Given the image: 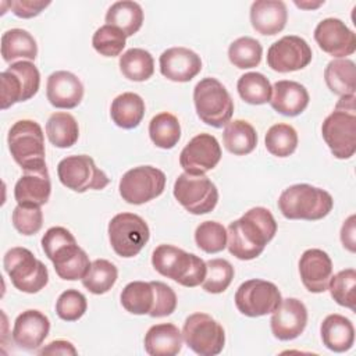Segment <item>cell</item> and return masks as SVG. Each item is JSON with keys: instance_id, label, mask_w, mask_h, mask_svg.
Masks as SVG:
<instances>
[{"instance_id": "1", "label": "cell", "mask_w": 356, "mask_h": 356, "mask_svg": "<svg viewBox=\"0 0 356 356\" xmlns=\"http://www.w3.org/2000/svg\"><path fill=\"white\" fill-rule=\"evenodd\" d=\"M275 232L277 222L271 211L266 207H253L228 225L227 246L236 259L252 260L263 253Z\"/></svg>"}, {"instance_id": "2", "label": "cell", "mask_w": 356, "mask_h": 356, "mask_svg": "<svg viewBox=\"0 0 356 356\" xmlns=\"http://www.w3.org/2000/svg\"><path fill=\"white\" fill-rule=\"evenodd\" d=\"M355 99V95L342 96L321 125L323 139L334 157L341 160L350 159L356 152Z\"/></svg>"}, {"instance_id": "3", "label": "cell", "mask_w": 356, "mask_h": 356, "mask_svg": "<svg viewBox=\"0 0 356 356\" xmlns=\"http://www.w3.org/2000/svg\"><path fill=\"white\" fill-rule=\"evenodd\" d=\"M332 196L309 184L291 185L278 197V209L288 220H321L332 210Z\"/></svg>"}, {"instance_id": "4", "label": "cell", "mask_w": 356, "mask_h": 356, "mask_svg": "<svg viewBox=\"0 0 356 356\" xmlns=\"http://www.w3.org/2000/svg\"><path fill=\"white\" fill-rule=\"evenodd\" d=\"M152 264L163 277L188 288L200 285L206 277L203 259L172 245H159L153 250Z\"/></svg>"}, {"instance_id": "5", "label": "cell", "mask_w": 356, "mask_h": 356, "mask_svg": "<svg viewBox=\"0 0 356 356\" xmlns=\"http://www.w3.org/2000/svg\"><path fill=\"white\" fill-rule=\"evenodd\" d=\"M7 143L15 163L24 171L46 167L44 135L42 127L32 120H19L8 131Z\"/></svg>"}, {"instance_id": "6", "label": "cell", "mask_w": 356, "mask_h": 356, "mask_svg": "<svg viewBox=\"0 0 356 356\" xmlns=\"http://www.w3.org/2000/svg\"><path fill=\"white\" fill-rule=\"evenodd\" d=\"M193 103L197 117L214 128L225 127L234 113V100L225 86L216 78L199 81L193 89Z\"/></svg>"}, {"instance_id": "7", "label": "cell", "mask_w": 356, "mask_h": 356, "mask_svg": "<svg viewBox=\"0 0 356 356\" xmlns=\"http://www.w3.org/2000/svg\"><path fill=\"white\" fill-rule=\"evenodd\" d=\"M3 266L13 285L25 293H36L49 282L47 267L26 248H11L6 252Z\"/></svg>"}, {"instance_id": "8", "label": "cell", "mask_w": 356, "mask_h": 356, "mask_svg": "<svg viewBox=\"0 0 356 356\" xmlns=\"http://www.w3.org/2000/svg\"><path fill=\"white\" fill-rule=\"evenodd\" d=\"M107 231L113 250L125 259L136 256L150 236L146 221L134 213L115 214L110 220Z\"/></svg>"}, {"instance_id": "9", "label": "cell", "mask_w": 356, "mask_h": 356, "mask_svg": "<svg viewBox=\"0 0 356 356\" xmlns=\"http://www.w3.org/2000/svg\"><path fill=\"white\" fill-rule=\"evenodd\" d=\"M182 338L188 348L200 356H216L225 345L222 325L206 313H193L186 317Z\"/></svg>"}, {"instance_id": "10", "label": "cell", "mask_w": 356, "mask_h": 356, "mask_svg": "<svg viewBox=\"0 0 356 356\" xmlns=\"http://www.w3.org/2000/svg\"><path fill=\"white\" fill-rule=\"evenodd\" d=\"M1 110L33 97L40 85V74L32 61L13 63L0 74Z\"/></svg>"}, {"instance_id": "11", "label": "cell", "mask_w": 356, "mask_h": 356, "mask_svg": "<svg viewBox=\"0 0 356 356\" xmlns=\"http://www.w3.org/2000/svg\"><path fill=\"white\" fill-rule=\"evenodd\" d=\"M174 196L191 214H206L214 210L218 202V191L214 182L204 175L182 172L174 184Z\"/></svg>"}, {"instance_id": "12", "label": "cell", "mask_w": 356, "mask_h": 356, "mask_svg": "<svg viewBox=\"0 0 356 356\" xmlns=\"http://www.w3.org/2000/svg\"><path fill=\"white\" fill-rule=\"evenodd\" d=\"M60 182L78 193L89 189H103L108 185L110 178L102 171L90 156L78 154L63 159L57 165Z\"/></svg>"}, {"instance_id": "13", "label": "cell", "mask_w": 356, "mask_h": 356, "mask_svg": "<svg viewBox=\"0 0 356 356\" xmlns=\"http://www.w3.org/2000/svg\"><path fill=\"white\" fill-rule=\"evenodd\" d=\"M165 188V174L153 165L128 170L120 179V195L129 204H143L160 196Z\"/></svg>"}, {"instance_id": "14", "label": "cell", "mask_w": 356, "mask_h": 356, "mask_svg": "<svg viewBox=\"0 0 356 356\" xmlns=\"http://www.w3.org/2000/svg\"><path fill=\"white\" fill-rule=\"evenodd\" d=\"M282 296L275 284L259 278L248 280L239 285L235 293L236 309L248 317H260L273 313Z\"/></svg>"}, {"instance_id": "15", "label": "cell", "mask_w": 356, "mask_h": 356, "mask_svg": "<svg viewBox=\"0 0 356 356\" xmlns=\"http://www.w3.org/2000/svg\"><path fill=\"white\" fill-rule=\"evenodd\" d=\"M313 53L309 43L296 35H286L274 42L267 50V64L277 72L303 70L312 61Z\"/></svg>"}, {"instance_id": "16", "label": "cell", "mask_w": 356, "mask_h": 356, "mask_svg": "<svg viewBox=\"0 0 356 356\" xmlns=\"http://www.w3.org/2000/svg\"><path fill=\"white\" fill-rule=\"evenodd\" d=\"M221 160V147L216 136L199 134L193 136L179 154V164L186 174L204 175Z\"/></svg>"}, {"instance_id": "17", "label": "cell", "mask_w": 356, "mask_h": 356, "mask_svg": "<svg viewBox=\"0 0 356 356\" xmlns=\"http://www.w3.org/2000/svg\"><path fill=\"white\" fill-rule=\"evenodd\" d=\"M314 40L323 51L337 58L352 56L356 50L355 32L338 18L320 21L314 29Z\"/></svg>"}, {"instance_id": "18", "label": "cell", "mask_w": 356, "mask_h": 356, "mask_svg": "<svg viewBox=\"0 0 356 356\" xmlns=\"http://www.w3.org/2000/svg\"><path fill=\"white\" fill-rule=\"evenodd\" d=\"M306 324L307 309L303 302L296 298L282 299L270 320L271 332L280 341L298 338L305 331Z\"/></svg>"}, {"instance_id": "19", "label": "cell", "mask_w": 356, "mask_h": 356, "mask_svg": "<svg viewBox=\"0 0 356 356\" xmlns=\"http://www.w3.org/2000/svg\"><path fill=\"white\" fill-rule=\"evenodd\" d=\"M302 284L309 292L321 293L328 289L332 277V261L321 249H307L299 260Z\"/></svg>"}, {"instance_id": "20", "label": "cell", "mask_w": 356, "mask_h": 356, "mask_svg": "<svg viewBox=\"0 0 356 356\" xmlns=\"http://www.w3.org/2000/svg\"><path fill=\"white\" fill-rule=\"evenodd\" d=\"M200 71V57L188 47H170L160 56V72L172 82H189Z\"/></svg>"}, {"instance_id": "21", "label": "cell", "mask_w": 356, "mask_h": 356, "mask_svg": "<svg viewBox=\"0 0 356 356\" xmlns=\"http://www.w3.org/2000/svg\"><path fill=\"white\" fill-rule=\"evenodd\" d=\"M50 331V321L42 312L29 309L18 314L13 327V341L25 350L38 349Z\"/></svg>"}, {"instance_id": "22", "label": "cell", "mask_w": 356, "mask_h": 356, "mask_svg": "<svg viewBox=\"0 0 356 356\" xmlns=\"http://www.w3.org/2000/svg\"><path fill=\"white\" fill-rule=\"evenodd\" d=\"M46 96L53 107L70 110L82 102L83 85L75 74L56 71L47 78Z\"/></svg>"}, {"instance_id": "23", "label": "cell", "mask_w": 356, "mask_h": 356, "mask_svg": "<svg viewBox=\"0 0 356 356\" xmlns=\"http://www.w3.org/2000/svg\"><path fill=\"white\" fill-rule=\"evenodd\" d=\"M51 192V182L47 167L40 170L24 171V175L17 181L14 197L17 204L24 207H40L47 203Z\"/></svg>"}, {"instance_id": "24", "label": "cell", "mask_w": 356, "mask_h": 356, "mask_svg": "<svg viewBox=\"0 0 356 356\" xmlns=\"http://www.w3.org/2000/svg\"><path fill=\"white\" fill-rule=\"evenodd\" d=\"M309 100V92L302 83L282 79L274 83L270 104L282 115L296 117L306 110Z\"/></svg>"}, {"instance_id": "25", "label": "cell", "mask_w": 356, "mask_h": 356, "mask_svg": "<svg viewBox=\"0 0 356 356\" xmlns=\"http://www.w3.org/2000/svg\"><path fill=\"white\" fill-rule=\"evenodd\" d=\"M288 21V10L281 0H257L250 7V22L256 32L273 36L281 32Z\"/></svg>"}, {"instance_id": "26", "label": "cell", "mask_w": 356, "mask_h": 356, "mask_svg": "<svg viewBox=\"0 0 356 356\" xmlns=\"http://www.w3.org/2000/svg\"><path fill=\"white\" fill-rule=\"evenodd\" d=\"M49 260H51L56 274L65 281L82 280L90 267L86 252L78 246L76 241L57 249Z\"/></svg>"}, {"instance_id": "27", "label": "cell", "mask_w": 356, "mask_h": 356, "mask_svg": "<svg viewBox=\"0 0 356 356\" xmlns=\"http://www.w3.org/2000/svg\"><path fill=\"white\" fill-rule=\"evenodd\" d=\"M182 332L171 323L152 325L145 335V350L150 356H175L182 348Z\"/></svg>"}, {"instance_id": "28", "label": "cell", "mask_w": 356, "mask_h": 356, "mask_svg": "<svg viewBox=\"0 0 356 356\" xmlns=\"http://www.w3.org/2000/svg\"><path fill=\"white\" fill-rule=\"evenodd\" d=\"M324 346L332 352L342 353L349 350L355 342V328L349 318L342 314H328L320 327Z\"/></svg>"}, {"instance_id": "29", "label": "cell", "mask_w": 356, "mask_h": 356, "mask_svg": "<svg viewBox=\"0 0 356 356\" xmlns=\"http://www.w3.org/2000/svg\"><path fill=\"white\" fill-rule=\"evenodd\" d=\"M110 115L117 127L122 129H134L143 120L145 102L134 92H124L113 100Z\"/></svg>"}, {"instance_id": "30", "label": "cell", "mask_w": 356, "mask_h": 356, "mask_svg": "<svg viewBox=\"0 0 356 356\" xmlns=\"http://www.w3.org/2000/svg\"><path fill=\"white\" fill-rule=\"evenodd\" d=\"M1 56L6 63L32 61L38 56L36 40L25 29H8L1 36Z\"/></svg>"}, {"instance_id": "31", "label": "cell", "mask_w": 356, "mask_h": 356, "mask_svg": "<svg viewBox=\"0 0 356 356\" xmlns=\"http://www.w3.org/2000/svg\"><path fill=\"white\" fill-rule=\"evenodd\" d=\"M324 81L328 89L338 96L355 95L356 90V67L352 60H331L324 70Z\"/></svg>"}, {"instance_id": "32", "label": "cell", "mask_w": 356, "mask_h": 356, "mask_svg": "<svg viewBox=\"0 0 356 356\" xmlns=\"http://www.w3.org/2000/svg\"><path fill=\"white\" fill-rule=\"evenodd\" d=\"M107 25L117 26L125 36L135 35L143 24V10L136 1L122 0L113 3L106 13Z\"/></svg>"}, {"instance_id": "33", "label": "cell", "mask_w": 356, "mask_h": 356, "mask_svg": "<svg viewBox=\"0 0 356 356\" xmlns=\"http://www.w3.org/2000/svg\"><path fill=\"white\" fill-rule=\"evenodd\" d=\"M225 149L235 156H245L254 150L257 145L256 129L245 120L229 121L222 132Z\"/></svg>"}, {"instance_id": "34", "label": "cell", "mask_w": 356, "mask_h": 356, "mask_svg": "<svg viewBox=\"0 0 356 356\" xmlns=\"http://www.w3.org/2000/svg\"><path fill=\"white\" fill-rule=\"evenodd\" d=\"M122 307L132 314H149L156 302V289L153 282L132 281L125 285L121 292Z\"/></svg>"}, {"instance_id": "35", "label": "cell", "mask_w": 356, "mask_h": 356, "mask_svg": "<svg viewBox=\"0 0 356 356\" xmlns=\"http://www.w3.org/2000/svg\"><path fill=\"white\" fill-rule=\"evenodd\" d=\"M46 135L53 146L67 149L76 143L79 138V127L74 115L57 111L53 113L46 122Z\"/></svg>"}, {"instance_id": "36", "label": "cell", "mask_w": 356, "mask_h": 356, "mask_svg": "<svg viewBox=\"0 0 356 356\" xmlns=\"http://www.w3.org/2000/svg\"><path fill=\"white\" fill-rule=\"evenodd\" d=\"M120 70L129 81H147L154 72L153 56L145 49L132 47L120 56Z\"/></svg>"}, {"instance_id": "37", "label": "cell", "mask_w": 356, "mask_h": 356, "mask_svg": "<svg viewBox=\"0 0 356 356\" xmlns=\"http://www.w3.org/2000/svg\"><path fill=\"white\" fill-rule=\"evenodd\" d=\"M149 136L160 149H172L181 138V125L171 113H160L149 122Z\"/></svg>"}, {"instance_id": "38", "label": "cell", "mask_w": 356, "mask_h": 356, "mask_svg": "<svg viewBox=\"0 0 356 356\" xmlns=\"http://www.w3.org/2000/svg\"><path fill=\"white\" fill-rule=\"evenodd\" d=\"M117 278L118 270L111 261L96 259L90 263L88 273L82 278V285L95 295H103L114 286Z\"/></svg>"}, {"instance_id": "39", "label": "cell", "mask_w": 356, "mask_h": 356, "mask_svg": "<svg viewBox=\"0 0 356 356\" xmlns=\"http://www.w3.org/2000/svg\"><path fill=\"white\" fill-rule=\"evenodd\" d=\"M236 89L241 99L249 104H266L273 95V86L270 81L260 72H246L238 82Z\"/></svg>"}, {"instance_id": "40", "label": "cell", "mask_w": 356, "mask_h": 356, "mask_svg": "<svg viewBox=\"0 0 356 356\" xmlns=\"http://www.w3.org/2000/svg\"><path fill=\"white\" fill-rule=\"evenodd\" d=\"M263 47L259 40L250 36H242L234 40L228 47L229 61L241 70L257 67L261 61Z\"/></svg>"}, {"instance_id": "41", "label": "cell", "mask_w": 356, "mask_h": 356, "mask_svg": "<svg viewBox=\"0 0 356 356\" xmlns=\"http://www.w3.org/2000/svg\"><path fill=\"white\" fill-rule=\"evenodd\" d=\"M266 149L275 157H288L298 147V134L289 124H274L268 128L266 138Z\"/></svg>"}, {"instance_id": "42", "label": "cell", "mask_w": 356, "mask_h": 356, "mask_svg": "<svg viewBox=\"0 0 356 356\" xmlns=\"http://www.w3.org/2000/svg\"><path fill=\"white\" fill-rule=\"evenodd\" d=\"M234 267L225 259H211L206 263V277L202 288L209 293H221L232 282Z\"/></svg>"}, {"instance_id": "43", "label": "cell", "mask_w": 356, "mask_h": 356, "mask_svg": "<svg viewBox=\"0 0 356 356\" xmlns=\"http://www.w3.org/2000/svg\"><path fill=\"white\" fill-rule=\"evenodd\" d=\"M355 286H356V271L355 268H345L331 277L328 289L332 299L343 307L355 310Z\"/></svg>"}, {"instance_id": "44", "label": "cell", "mask_w": 356, "mask_h": 356, "mask_svg": "<svg viewBox=\"0 0 356 356\" xmlns=\"http://www.w3.org/2000/svg\"><path fill=\"white\" fill-rule=\"evenodd\" d=\"M227 229L217 221H203L195 231V241L199 249L206 253H218L227 246Z\"/></svg>"}, {"instance_id": "45", "label": "cell", "mask_w": 356, "mask_h": 356, "mask_svg": "<svg viewBox=\"0 0 356 356\" xmlns=\"http://www.w3.org/2000/svg\"><path fill=\"white\" fill-rule=\"evenodd\" d=\"M125 33L113 25L100 26L92 38L93 49L104 57L120 56L125 47Z\"/></svg>"}, {"instance_id": "46", "label": "cell", "mask_w": 356, "mask_h": 356, "mask_svg": "<svg viewBox=\"0 0 356 356\" xmlns=\"http://www.w3.org/2000/svg\"><path fill=\"white\" fill-rule=\"evenodd\" d=\"M88 309L86 298L76 289L64 291L56 302V313L64 321L79 320Z\"/></svg>"}, {"instance_id": "47", "label": "cell", "mask_w": 356, "mask_h": 356, "mask_svg": "<svg viewBox=\"0 0 356 356\" xmlns=\"http://www.w3.org/2000/svg\"><path fill=\"white\" fill-rule=\"evenodd\" d=\"M13 225L14 228L25 236L35 235L40 231L43 225V213L40 207H24L17 204L13 210Z\"/></svg>"}, {"instance_id": "48", "label": "cell", "mask_w": 356, "mask_h": 356, "mask_svg": "<svg viewBox=\"0 0 356 356\" xmlns=\"http://www.w3.org/2000/svg\"><path fill=\"white\" fill-rule=\"evenodd\" d=\"M156 289V302L153 310L149 313L150 317H165L177 309V295L171 286L161 281H152Z\"/></svg>"}, {"instance_id": "49", "label": "cell", "mask_w": 356, "mask_h": 356, "mask_svg": "<svg viewBox=\"0 0 356 356\" xmlns=\"http://www.w3.org/2000/svg\"><path fill=\"white\" fill-rule=\"evenodd\" d=\"M74 241H75V236L67 228L51 227L44 232V235L42 238V248L49 259L57 249H60L61 246H64L70 242H74Z\"/></svg>"}, {"instance_id": "50", "label": "cell", "mask_w": 356, "mask_h": 356, "mask_svg": "<svg viewBox=\"0 0 356 356\" xmlns=\"http://www.w3.org/2000/svg\"><path fill=\"white\" fill-rule=\"evenodd\" d=\"M7 6L14 15L19 18H33L39 15L46 7L50 6V1L42 0H13L7 1Z\"/></svg>"}, {"instance_id": "51", "label": "cell", "mask_w": 356, "mask_h": 356, "mask_svg": "<svg viewBox=\"0 0 356 356\" xmlns=\"http://www.w3.org/2000/svg\"><path fill=\"white\" fill-rule=\"evenodd\" d=\"M355 214L349 216L341 228V242L349 252L356 250V234H355Z\"/></svg>"}, {"instance_id": "52", "label": "cell", "mask_w": 356, "mask_h": 356, "mask_svg": "<svg viewBox=\"0 0 356 356\" xmlns=\"http://www.w3.org/2000/svg\"><path fill=\"white\" fill-rule=\"evenodd\" d=\"M38 353L39 355H65V356L71 355V356H75L78 352H76L75 346L71 342L57 339V341L50 342L44 348H42Z\"/></svg>"}, {"instance_id": "53", "label": "cell", "mask_w": 356, "mask_h": 356, "mask_svg": "<svg viewBox=\"0 0 356 356\" xmlns=\"http://www.w3.org/2000/svg\"><path fill=\"white\" fill-rule=\"evenodd\" d=\"M324 1H317V3H310V1H295V6H298L299 8H305V10H313L317 8L320 6H323Z\"/></svg>"}]
</instances>
